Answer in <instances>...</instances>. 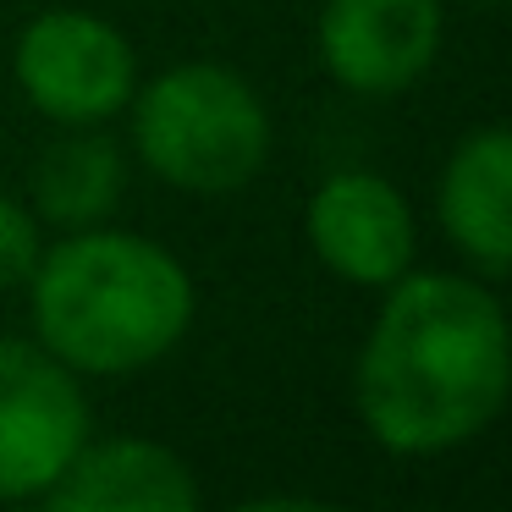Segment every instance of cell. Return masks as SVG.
<instances>
[{"instance_id": "obj_11", "label": "cell", "mask_w": 512, "mask_h": 512, "mask_svg": "<svg viewBox=\"0 0 512 512\" xmlns=\"http://www.w3.org/2000/svg\"><path fill=\"white\" fill-rule=\"evenodd\" d=\"M39 215L28 210L23 199L0 193V292L23 287L39 265Z\"/></svg>"}, {"instance_id": "obj_6", "label": "cell", "mask_w": 512, "mask_h": 512, "mask_svg": "<svg viewBox=\"0 0 512 512\" xmlns=\"http://www.w3.org/2000/svg\"><path fill=\"white\" fill-rule=\"evenodd\" d=\"M320 61L347 94H402L441 56V0H325Z\"/></svg>"}, {"instance_id": "obj_12", "label": "cell", "mask_w": 512, "mask_h": 512, "mask_svg": "<svg viewBox=\"0 0 512 512\" xmlns=\"http://www.w3.org/2000/svg\"><path fill=\"white\" fill-rule=\"evenodd\" d=\"M232 512H342V507L314 501V496H254V501H243V507H232Z\"/></svg>"}, {"instance_id": "obj_2", "label": "cell", "mask_w": 512, "mask_h": 512, "mask_svg": "<svg viewBox=\"0 0 512 512\" xmlns=\"http://www.w3.org/2000/svg\"><path fill=\"white\" fill-rule=\"evenodd\" d=\"M28 287L39 347L72 375H138L188 336L199 292L171 248L83 226L39 248Z\"/></svg>"}, {"instance_id": "obj_7", "label": "cell", "mask_w": 512, "mask_h": 512, "mask_svg": "<svg viewBox=\"0 0 512 512\" xmlns=\"http://www.w3.org/2000/svg\"><path fill=\"white\" fill-rule=\"evenodd\" d=\"M303 226H309V248L320 254V265L347 287L386 292L397 276H408L419 254V226H413L408 199L380 171L325 177L309 199Z\"/></svg>"}, {"instance_id": "obj_10", "label": "cell", "mask_w": 512, "mask_h": 512, "mask_svg": "<svg viewBox=\"0 0 512 512\" xmlns=\"http://www.w3.org/2000/svg\"><path fill=\"white\" fill-rule=\"evenodd\" d=\"M127 193V155L100 127H67L34 171V215L61 232L105 226Z\"/></svg>"}, {"instance_id": "obj_9", "label": "cell", "mask_w": 512, "mask_h": 512, "mask_svg": "<svg viewBox=\"0 0 512 512\" xmlns=\"http://www.w3.org/2000/svg\"><path fill=\"white\" fill-rule=\"evenodd\" d=\"M441 232L485 281H501L512 265V133L501 122L474 127L452 149L435 188Z\"/></svg>"}, {"instance_id": "obj_5", "label": "cell", "mask_w": 512, "mask_h": 512, "mask_svg": "<svg viewBox=\"0 0 512 512\" xmlns=\"http://www.w3.org/2000/svg\"><path fill=\"white\" fill-rule=\"evenodd\" d=\"M89 441L78 375L39 342L0 336V501L45 496Z\"/></svg>"}, {"instance_id": "obj_3", "label": "cell", "mask_w": 512, "mask_h": 512, "mask_svg": "<svg viewBox=\"0 0 512 512\" xmlns=\"http://www.w3.org/2000/svg\"><path fill=\"white\" fill-rule=\"evenodd\" d=\"M133 149L166 188L221 199L265 171L270 111L254 83L215 61H182L133 89Z\"/></svg>"}, {"instance_id": "obj_4", "label": "cell", "mask_w": 512, "mask_h": 512, "mask_svg": "<svg viewBox=\"0 0 512 512\" xmlns=\"http://www.w3.org/2000/svg\"><path fill=\"white\" fill-rule=\"evenodd\" d=\"M17 89L56 127H105L138 89V56L116 23L78 6H50L17 34Z\"/></svg>"}, {"instance_id": "obj_8", "label": "cell", "mask_w": 512, "mask_h": 512, "mask_svg": "<svg viewBox=\"0 0 512 512\" xmlns=\"http://www.w3.org/2000/svg\"><path fill=\"white\" fill-rule=\"evenodd\" d=\"M45 496V512H204L193 468L149 435L83 441Z\"/></svg>"}, {"instance_id": "obj_1", "label": "cell", "mask_w": 512, "mask_h": 512, "mask_svg": "<svg viewBox=\"0 0 512 512\" xmlns=\"http://www.w3.org/2000/svg\"><path fill=\"white\" fill-rule=\"evenodd\" d=\"M512 386L507 309L457 270H408L386 287L353 369L358 419L386 452L441 457L496 424Z\"/></svg>"}]
</instances>
